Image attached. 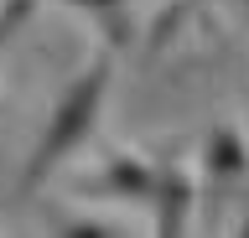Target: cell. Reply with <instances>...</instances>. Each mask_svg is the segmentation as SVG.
I'll list each match as a JSON object with an SVG mask.
<instances>
[{"label":"cell","mask_w":249,"mask_h":238,"mask_svg":"<svg viewBox=\"0 0 249 238\" xmlns=\"http://www.w3.org/2000/svg\"><path fill=\"white\" fill-rule=\"evenodd\" d=\"M187 5H197V0H187Z\"/></svg>","instance_id":"cell-9"},{"label":"cell","mask_w":249,"mask_h":238,"mask_svg":"<svg viewBox=\"0 0 249 238\" xmlns=\"http://www.w3.org/2000/svg\"><path fill=\"white\" fill-rule=\"evenodd\" d=\"M109 83H114V57H109V52H99V57H93V63L83 67V73L68 83V88H62V98L52 104V114H47L42 135H36V145H31V156H26L21 191H36L47 176H52L62 160L78 150V145H89V140H93Z\"/></svg>","instance_id":"cell-1"},{"label":"cell","mask_w":249,"mask_h":238,"mask_svg":"<svg viewBox=\"0 0 249 238\" xmlns=\"http://www.w3.org/2000/svg\"><path fill=\"white\" fill-rule=\"evenodd\" d=\"M249 176V145L233 125H218L202 135V197H208V212L218 218V207L229 202V191Z\"/></svg>","instance_id":"cell-2"},{"label":"cell","mask_w":249,"mask_h":238,"mask_svg":"<svg viewBox=\"0 0 249 238\" xmlns=\"http://www.w3.org/2000/svg\"><path fill=\"white\" fill-rule=\"evenodd\" d=\"M57 233H68V238H109L114 228H104V222H83V218H78V222H62Z\"/></svg>","instance_id":"cell-7"},{"label":"cell","mask_w":249,"mask_h":238,"mask_svg":"<svg viewBox=\"0 0 249 238\" xmlns=\"http://www.w3.org/2000/svg\"><path fill=\"white\" fill-rule=\"evenodd\" d=\"M73 11H89L104 26L109 47H130V0H68Z\"/></svg>","instance_id":"cell-5"},{"label":"cell","mask_w":249,"mask_h":238,"mask_svg":"<svg viewBox=\"0 0 249 238\" xmlns=\"http://www.w3.org/2000/svg\"><path fill=\"white\" fill-rule=\"evenodd\" d=\"M239 11H244V16H249V0H239Z\"/></svg>","instance_id":"cell-8"},{"label":"cell","mask_w":249,"mask_h":238,"mask_svg":"<svg viewBox=\"0 0 249 238\" xmlns=\"http://www.w3.org/2000/svg\"><path fill=\"white\" fill-rule=\"evenodd\" d=\"M36 5H42V0H0V47L36 16Z\"/></svg>","instance_id":"cell-6"},{"label":"cell","mask_w":249,"mask_h":238,"mask_svg":"<svg viewBox=\"0 0 249 238\" xmlns=\"http://www.w3.org/2000/svg\"><path fill=\"white\" fill-rule=\"evenodd\" d=\"M151 218H156V233L161 238H177L187 233L192 222V207H197V181L177 166H156V187H151Z\"/></svg>","instance_id":"cell-4"},{"label":"cell","mask_w":249,"mask_h":238,"mask_svg":"<svg viewBox=\"0 0 249 238\" xmlns=\"http://www.w3.org/2000/svg\"><path fill=\"white\" fill-rule=\"evenodd\" d=\"M156 166L140 156H109L99 171H89L78 181V197H109V202H151Z\"/></svg>","instance_id":"cell-3"}]
</instances>
